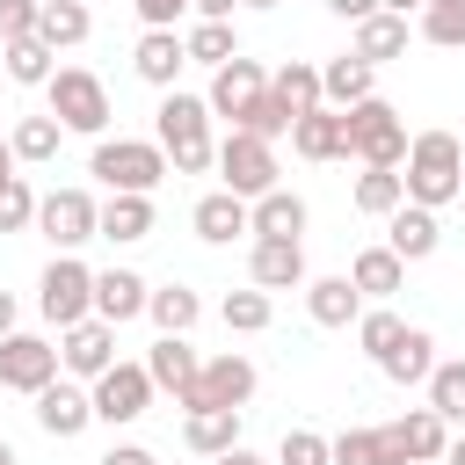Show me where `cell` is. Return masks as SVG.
Here are the masks:
<instances>
[{
	"label": "cell",
	"mask_w": 465,
	"mask_h": 465,
	"mask_svg": "<svg viewBox=\"0 0 465 465\" xmlns=\"http://www.w3.org/2000/svg\"><path fill=\"white\" fill-rule=\"evenodd\" d=\"M182 15H189V0H138V22L145 29H174Z\"/></svg>",
	"instance_id": "cell-46"
},
{
	"label": "cell",
	"mask_w": 465,
	"mask_h": 465,
	"mask_svg": "<svg viewBox=\"0 0 465 465\" xmlns=\"http://www.w3.org/2000/svg\"><path fill=\"white\" fill-rule=\"evenodd\" d=\"M298 291H305L312 327H356V312H363V291H356L349 276H305Z\"/></svg>",
	"instance_id": "cell-19"
},
{
	"label": "cell",
	"mask_w": 465,
	"mask_h": 465,
	"mask_svg": "<svg viewBox=\"0 0 465 465\" xmlns=\"http://www.w3.org/2000/svg\"><path fill=\"white\" fill-rule=\"evenodd\" d=\"M276 465H327V436H320V429H283Z\"/></svg>",
	"instance_id": "cell-44"
},
{
	"label": "cell",
	"mask_w": 465,
	"mask_h": 465,
	"mask_svg": "<svg viewBox=\"0 0 465 465\" xmlns=\"http://www.w3.org/2000/svg\"><path fill=\"white\" fill-rule=\"evenodd\" d=\"M421 385H429V407H436L443 421H465V356L436 363V371H429Z\"/></svg>",
	"instance_id": "cell-38"
},
{
	"label": "cell",
	"mask_w": 465,
	"mask_h": 465,
	"mask_svg": "<svg viewBox=\"0 0 465 465\" xmlns=\"http://www.w3.org/2000/svg\"><path fill=\"white\" fill-rule=\"evenodd\" d=\"M36 305H44L51 327L87 320V312H94V269H87L80 254H51V269L36 276Z\"/></svg>",
	"instance_id": "cell-7"
},
{
	"label": "cell",
	"mask_w": 465,
	"mask_h": 465,
	"mask_svg": "<svg viewBox=\"0 0 465 465\" xmlns=\"http://www.w3.org/2000/svg\"><path fill=\"white\" fill-rule=\"evenodd\" d=\"M145 232H153V196L109 189V203L94 211V240H116V247H131V240H145Z\"/></svg>",
	"instance_id": "cell-21"
},
{
	"label": "cell",
	"mask_w": 465,
	"mask_h": 465,
	"mask_svg": "<svg viewBox=\"0 0 465 465\" xmlns=\"http://www.w3.org/2000/svg\"><path fill=\"white\" fill-rule=\"evenodd\" d=\"M291 153L298 160H349V124H341V109H305L298 124H291Z\"/></svg>",
	"instance_id": "cell-14"
},
{
	"label": "cell",
	"mask_w": 465,
	"mask_h": 465,
	"mask_svg": "<svg viewBox=\"0 0 465 465\" xmlns=\"http://www.w3.org/2000/svg\"><path fill=\"white\" fill-rule=\"evenodd\" d=\"M29 225H36V189L22 174H7L0 182V232H29Z\"/></svg>",
	"instance_id": "cell-43"
},
{
	"label": "cell",
	"mask_w": 465,
	"mask_h": 465,
	"mask_svg": "<svg viewBox=\"0 0 465 465\" xmlns=\"http://www.w3.org/2000/svg\"><path fill=\"white\" fill-rule=\"evenodd\" d=\"M262 94H269V73H262L254 58H240V51H232L225 65H211V94H203V102H211V116H225L232 131L254 116V102H262Z\"/></svg>",
	"instance_id": "cell-8"
},
{
	"label": "cell",
	"mask_w": 465,
	"mask_h": 465,
	"mask_svg": "<svg viewBox=\"0 0 465 465\" xmlns=\"http://www.w3.org/2000/svg\"><path fill=\"white\" fill-rule=\"evenodd\" d=\"M196 371H203V356L189 349V334H160L153 349H145V378H153V392H189L196 385Z\"/></svg>",
	"instance_id": "cell-16"
},
{
	"label": "cell",
	"mask_w": 465,
	"mask_h": 465,
	"mask_svg": "<svg viewBox=\"0 0 465 465\" xmlns=\"http://www.w3.org/2000/svg\"><path fill=\"white\" fill-rule=\"evenodd\" d=\"M211 167L225 174V189L232 196H262V189H276V138H254V131H225L218 138V153H211Z\"/></svg>",
	"instance_id": "cell-6"
},
{
	"label": "cell",
	"mask_w": 465,
	"mask_h": 465,
	"mask_svg": "<svg viewBox=\"0 0 465 465\" xmlns=\"http://www.w3.org/2000/svg\"><path fill=\"white\" fill-rule=\"evenodd\" d=\"M211 465H269V458H254V450H247V443H232V450H218V458H211Z\"/></svg>",
	"instance_id": "cell-51"
},
{
	"label": "cell",
	"mask_w": 465,
	"mask_h": 465,
	"mask_svg": "<svg viewBox=\"0 0 465 465\" xmlns=\"http://www.w3.org/2000/svg\"><path fill=\"white\" fill-rule=\"evenodd\" d=\"M371 73H378V65H363L356 51L327 58V65H320V102H327V109H356V102L371 94Z\"/></svg>",
	"instance_id": "cell-26"
},
{
	"label": "cell",
	"mask_w": 465,
	"mask_h": 465,
	"mask_svg": "<svg viewBox=\"0 0 465 465\" xmlns=\"http://www.w3.org/2000/svg\"><path fill=\"white\" fill-rule=\"evenodd\" d=\"M458 203H465V189H458Z\"/></svg>",
	"instance_id": "cell-58"
},
{
	"label": "cell",
	"mask_w": 465,
	"mask_h": 465,
	"mask_svg": "<svg viewBox=\"0 0 465 465\" xmlns=\"http://www.w3.org/2000/svg\"><path fill=\"white\" fill-rule=\"evenodd\" d=\"M0 334H15V291H0Z\"/></svg>",
	"instance_id": "cell-53"
},
{
	"label": "cell",
	"mask_w": 465,
	"mask_h": 465,
	"mask_svg": "<svg viewBox=\"0 0 465 465\" xmlns=\"http://www.w3.org/2000/svg\"><path fill=\"white\" fill-rule=\"evenodd\" d=\"M7 174H15V145L0 138V182H7Z\"/></svg>",
	"instance_id": "cell-55"
},
{
	"label": "cell",
	"mask_w": 465,
	"mask_h": 465,
	"mask_svg": "<svg viewBox=\"0 0 465 465\" xmlns=\"http://www.w3.org/2000/svg\"><path fill=\"white\" fill-rule=\"evenodd\" d=\"M378 443H385V465H414V458H407V429H400V421H385V429H378Z\"/></svg>",
	"instance_id": "cell-47"
},
{
	"label": "cell",
	"mask_w": 465,
	"mask_h": 465,
	"mask_svg": "<svg viewBox=\"0 0 465 465\" xmlns=\"http://www.w3.org/2000/svg\"><path fill=\"white\" fill-rule=\"evenodd\" d=\"M145 312H153L160 334H189V327L203 320V298H196L189 283H160V291H145Z\"/></svg>",
	"instance_id": "cell-30"
},
{
	"label": "cell",
	"mask_w": 465,
	"mask_h": 465,
	"mask_svg": "<svg viewBox=\"0 0 465 465\" xmlns=\"http://www.w3.org/2000/svg\"><path fill=\"white\" fill-rule=\"evenodd\" d=\"M36 421H44V436H58V443H73L87 421H94V400L80 392V385H65V378H51L44 392H36Z\"/></svg>",
	"instance_id": "cell-17"
},
{
	"label": "cell",
	"mask_w": 465,
	"mask_h": 465,
	"mask_svg": "<svg viewBox=\"0 0 465 465\" xmlns=\"http://www.w3.org/2000/svg\"><path fill=\"white\" fill-rule=\"evenodd\" d=\"M58 138H65V124H58V116H22V124L7 131V145H15V160H29V167H44V160H58Z\"/></svg>",
	"instance_id": "cell-34"
},
{
	"label": "cell",
	"mask_w": 465,
	"mask_h": 465,
	"mask_svg": "<svg viewBox=\"0 0 465 465\" xmlns=\"http://www.w3.org/2000/svg\"><path fill=\"white\" fill-rule=\"evenodd\" d=\"M269 94L291 109V124L305 116V109H320V65H305V58H291V65H276L269 73Z\"/></svg>",
	"instance_id": "cell-32"
},
{
	"label": "cell",
	"mask_w": 465,
	"mask_h": 465,
	"mask_svg": "<svg viewBox=\"0 0 465 465\" xmlns=\"http://www.w3.org/2000/svg\"><path fill=\"white\" fill-rule=\"evenodd\" d=\"M247 7H276V0H247Z\"/></svg>",
	"instance_id": "cell-57"
},
{
	"label": "cell",
	"mask_w": 465,
	"mask_h": 465,
	"mask_svg": "<svg viewBox=\"0 0 465 465\" xmlns=\"http://www.w3.org/2000/svg\"><path fill=\"white\" fill-rule=\"evenodd\" d=\"M189 7H196V22H232L240 0H189Z\"/></svg>",
	"instance_id": "cell-49"
},
{
	"label": "cell",
	"mask_w": 465,
	"mask_h": 465,
	"mask_svg": "<svg viewBox=\"0 0 465 465\" xmlns=\"http://www.w3.org/2000/svg\"><path fill=\"white\" fill-rule=\"evenodd\" d=\"M400 51H407V15L371 7V15L356 22V58H363V65H385V58H400Z\"/></svg>",
	"instance_id": "cell-27"
},
{
	"label": "cell",
	"mask_w": 465,
	"mask_h": 465,
	"mask_svg": "<svg viewBox=\"0 0 465 465\" xmlns=\"http://www.w3.org/2000/svg\"><path fill=\"white\" fill-rule=\"evenodd\" d=\"M87 174L102 182V189H131V196H153L174 167H167V153H160V138H102L94 145V160H87Z\"/></svg>",
	"instance_id": "cell-3"
},
{
	"label": "cell",
	"mask_w": 465,
	"mask_h": 465,
	"mask_svg": "<svg viewBox=\"0 0 465 465\" xmlns=\"http://www.w3.org/2000/svg\"><path fill=\"white\" fill-rule=\"evenodd\" d=\"M0 51H7V80H15V87H44V80L58 73V65H51L58 51H51L44 36H15V44H0Z\"/></svg>",
	"instance_id": "cell-33"
},
{
	"label": "cell",
	"mask_w": 465,
	"mask_h": 465,
	"mask_svg": "<svg viewBox=\"0 0 465 465\" xmlns=\"http://www.w3.org/2000/svg\"><path fill=\"white\" fill-rule=\"evenodd\" d=\"M0 465H22V458H15V443H0Z\"/></svg>",
	"instance_id": "cell-56"
},
{
	"label": "cell",
	"mask_w": 465,
	"mask_h": 465,
	"mask_svg": "<svg viewBox=\"0 0 465 465\" xmlns=\"http://www.w3.org/2000/svg\"><path fill=\"white\" fill-rule=\"evenodd\" d=\"M378 371H385L392 385H421V378L436 371V341H429L421 327H407V334H400V341H392V349L378 356Z\"/></svg>",
	"instance_id": "cell-28"
},
{
	"label": "cell",
	"mask_w": 465,
	"mask_h": 465,
	"mask_svg": "<svg viewBox=\"0 0 465 465\" xmlns=\"http://www.w3.org/2000/svg\"><path fill=\"white\" fill-rule=\"evenodd\" d=\"M145 276L138 269H94V320H109V327H124V320H138L145 312Z\"/></svg>",
	"instance_id": "cell-18"
},
{
	"label": "cell",
	"mask_w": 465,
	"mask_h": 465,
	"mask_svg": "<svg viewBox=\"0 0 465 465\" xmlns=\"http://www.w3.org/2000/svg\"><path fill=\"white\" fill-rule=\"evenodd\" d=\"M94 196L87 189H51V196H36V225H44V240L58 247V254H73V247H87L94 240Z\"/></svg>",
	"instance_id": "cell-10"
},
{
	"label": "cell",
	"mask_w": 465,
	"mask_h": 465,
	"mask_svg": "<svg viewBox=\"0 0 465 465\" xmlns=\"http://www.w3.org/2000/svg\"><path fill=\"white\" fill-rule=\"evenodd\" d=\"M218 320H225L232 334H262V327L276 320V305H269V291L254 283V291H225V298H218Z\"/></svg>",
	"instance_id": "cell-37"
},
{
	"label": "cell",
	"mask_w": 465,
	"mask_h": 465,
	"mask_svg": "<svg viewBox=\"0 0 465 465\" xmlns=\"http://www.w3.org/2000/svg\"><path fill=\"white\" fill-rule=\"evenodd\" d=\"M189 225H196V240L225 247V240H240V232H247V196H232V189H211V196H196Z\"/></svg>",
	"instance_id": "cell-23"
},
{
	"label": "cell",
	"mask_w": 465,
	"mask_h": 465,
	"mask_svg": "<svg viewBox=\"0 0 465 465\" xmlns=\"http://www.w3.org/2000/svg\"><path fill=\"white\" fill-rule=\"evenodd\" d=\"M349 283H356L363 298H392V291L407 283V262H400L392 247H363V254L349 262Z\"/></svg>",
	"instance_id": "cell-29"
},
{
	"label": "cell",
	"mask_w": 465,
	"mask_h": 465,
	"mask_svg": "<svg viewBox=\"0 0 465 465\" xmlns=\"http://www.w3.org/2000/svg\"><path fill=\"white\" fill-rule=\"evenodd\" d=\"M378 7H385V15H421L429 0H378Z\"/></svg>",
	"instance_id": "cell-52"
},
{
	"label": "cell",
	"mask_w": 465,
	"mask_h": 465,
	"mask_svg": "<svg viewBox=\"0 0 465 465\" xmlns=\"http://www.w3.org/2000/svg\"><path fill=\"white\" fill-rule=\"evenodd\" d=\"M341 124H349V153H356L363 167H400V160H407V124H400L392 102L363 94L356 109H341Z\"/></svg>",
	"instance_id": "cell-5"
},
{
	"label": "cell",
	"mask_w": 465,
	"mask_h": 465,
	"mask_svg": "<svg viewBox=\"0 0 465 465\" xmlns=\"http://www.w3.org/2000/svg\"><path fill=\"white\" fill-rule=\"evenodd\" d=\"M436 465H465V436H450V443H443V458H436Z\"/></svg>",
	"instance_id": "cell-54"
},
{
	"label": "cell",
	"mask_w": 465,
	"mask_h": 465,
	"mask_svg": "<svg viewBox=\"0 0 465 465\" xmlns=\"http://www.w3.org/2000/svg\"><path fill=\"white\" fill-rule=\"evenodd\" d=\"M327 465H385L378 429H341V436H327Z\"/></svg>",
	"instance_id": "cell-41"
},
{
	"label": "cell",
	"mask_w": 465,
	"mask_h": 465,
	"mask_svg": "<svg viewBox=\"0 0 465 465\" xmlns=\"http://www.w3.org/2000/svg\"><path fill=\"white\" fill-rule=\"evenodd\" d=\"M153 131H160V153H167V167L174 174H203L211 167V102L203 94H182V87H167L160 94V116H153Z\"/></svg>",
	"instance_id": "cell-2"
},
{
	"label": "cell",
	"mask_w": 465,
	"mask_h": 465,
	"mask_svg": "<svg viewBox=\"0 0 465 465\" xmlns=\"http://www.w3.org/2000/svg\"><path fill=\"white\" fill-rule=\"evenodd\" d=\"M87 400H94V421H109V429L116 421H138L153 407V378H145V363H109Z\"/></svg>",
	"instance_id": "cell-11"
},
{
	"label": "cell",
	"mask_w": 465,
	"mask_h": 465,
	"mask_svg": "<svg viewBox=\"0 0 465 465\" xmlns=\"http://www.w3.org/2000/svg\"><path fill=\"white\" fill-rule=\"evenodd\" d=\"M65 341H58V371H73V378H102L109 363H116V327L109 320H73V327H58Z\"/></svg>",
	"instance_id": "cell-13"
},
{
	"label": "cell",
	"mask_w": 465,
	"mask_h": 465,
	"mask_svg": "<svg viewBox=\"0 0 465 465\" xmlns=\"http://www.w3.org/2000/svg\"><path fill=\"white\" fill-rule=\"evenodd\" d=\"M400 203H407L400 167H363V174H356V211H363V218H385V211H400Z\"/></svg>",
	"instance_id": "cell-35"
},
{
	"label": "cell",
	"mask_w": 465,
	"mask_h": 465,
	"mask_svg": "<svg viewBox=\"0 0 465 465\" xmlns=\"http://www.w3.org/2000/svg\"><path fill=\"white\" fill-rule=\"evenodd\" d=\"M182 51H189L196 65H225L240 44H232V22H196V29L182 36Z\"/></svg>",
	"instance_id": "cell-40"
},
{
	"label": "cell",
	"mask_w": 465,
	"mask_h": 465,
	"mask_svg": "<svg viewBox=\"0 0 465 465\" xmlns=\"http://www.w3.org/2000/svg\"><path fill=\"white\" fill-rule=\"evenodd\" d=\"M182 443H189L196 458L232 450V443H240V407H189V414H182Z\"/></svg>",
	"instance_id": "cell-25"
},
{
	"label": "cell",
	"mask_w": 465,
	"mask_h": 465,
	"mask_svg": "<svg viewBox=\"0 0 465 465\" xmlns=\"http://www.w3.org/2000/svg\"><path fill=\"white\" fill-rule=\"evenodd\" d=\"M400 334H407V320H400L392 305H371V312H356V341H363L371 356H385V349H392Z\"/></svg>",
	"instance_id": "cell-42"
},
{
	"label": "cell",
	"mask_w": 465,
	"mask_h": 465,
	"mask_svg": "<svg viewBox=\"0 0 465 465\" xmlns=\"http://www.w3.org/2000/svg\"><path fill=\"white\" fill-rule=\"evenodd\" d=\"M58 378V349L44 341V334H0V385L7 392H44Z\"/></svg>",
	"instance_id": "cell-12"
},
{
	"label": "cell",
	"mask_w": 465,
	"mask_h": 465,
	"mask_svg": "<svg viewBox=\"0 0 465 465\" xmlns=\"http://www.w3.org/2000/svg\"><path fill=\"white\" fill-rule=\"evenodd\" d=\"M247 232H254V240H298V232H305V196L262 189V196L247 203Z\"/></svg>",
	"instance_id": "cell-22"
},
{
	"label": "cell",
	"mask_w": 465,
	"mask_h": 465,
	"mask_svg": "<svg viewBox=\"0 0 465 465\" xmlns=\"http://www.w3.org/2000/svg\"><path fill=\"white\" fill-rule=\"evenodd\" d=\"M36 7H44V0H0V44L36 36Z\"/></svg>",
	"instance_id": "cell-45"
},
{
	"label": "cell",
	"mask_w": 465,
	"mask_h": 465,
	"mask_svg": "<svg viewBox=\"0 0 465 465\" xmlns=\"http://www.w3.org/2000/svg\"><path fill=\"white\" fill-rule=\"evenodd\" d=\"M421 36L443 51H465V0H429L421 7Z\"/></svg>",
	"instance_id": "cell-39"
},
{
	"label": "cell",
	"mask_w": 465,
	"mask_h": 465,
	"mask_svg": "<svg viewBox=\"0 0 465 465\" xmlns=\"http://www.w3.org/2000/svg\"><path fill=\"white\" fill-rule=\"evenodd\" d=\"M436 240H443V225H436L429 203H400V211H385V247H392L400 262H429Z\"/></svg>",
	"instance_id": "cell-15"
},
{
	"label": "cell",
	"mask_w": 465,
	"mask_h": 465,
	"mask_svg": "<svg viewBox=\"0 0 465 465\" xmlns=\"http://www.w3.org/2000/svg\"><path fill=\"white\" fill-rule=\"evenodd\" d=\"M182 65H189V51H182V36H174V29H145V36H138V51H131V73H138L145 87H160V94L174 87V73H182Z\"/></svg>",
	"instance_id": "cell-20"
},
{
	"label": "cell",
	"mask_w": 465,
	"mask_h": 465,
	"mask_svg": "<svg viewBox=\"0 0 465 465\" xmlns=\"http://www.w3.org/2000/svg\"><path fill=\"white\" fill-rule=\"evenodd\" d=\"M102 465H160V458H153V450H145V443H116V450H109V458H102Z\"/></svg>",
	"instance_id": "cell-48"
},
{
	"label": "cell",
	"mask_w": 465,
	"mask_h": 465,
	"mask_svg": "<svg viewBox=\"0 0 465 465\" xmlns=\"http://www.w3.org/2000/svg\"><path fill=\"white\" fill-rule=\"evenodd\" d=\"M87 0H44L36 7V36L51 44V51H73V44H87Z\"/></svg>",
	"instance_id": "cell-31"
},
{
	"label": "cell",
	"mask_w": 465,
	"mask_h": 465,
	"mask_svg": "<svg viewBox=\"0 0 465 465\" xmlns=\"http://www.w3.org/2000/svg\"><path fill=\"white\" fill-rule=\"evenodd\" d=\"M247 276H254L262 291H298V283H305V247H298V240H254Z\"/></svg>",
	"instance_id": "cell-24"
},
{
	"label": "cell",
	"mask_w": 465,
	"mask_h": 465,
	"mask_svg": "<svg viewBox=\"0 0 465 465\" xmlns=\"http://www.w3.org/2000/svg\"><path fill=\"white\" fill-rule=\"evenodd\" d=\"M327 7H334V15H341V22H363V15H371V7H378V0H327Z\"/></svg>",
	"instance_id": "cell-50"
},
{
	"label": "cell",
	"mask_w": 465,
	"mask_h": 465,
	"mask_svg": "<svg viewBox=\"0 0 465 465\" xmlns=\"http://www.w3.org/2000/svg\"><path fill=\"white\" fill-rule=\"evenodd\" d=\"M44 94H51V116H58L65 131H80V138H102V131H109V87H102L87 65H58V73L44 80Z\"/></svg>",
	"instance_id": "cell-4"
},
{
	"label": "cell",
	"mask_w": 465,
	"mask_h": 465,
	"mask_svg": "<svg viewBox=\"0 0 465 465\" xmlns=\"http://www.w3.org/2000/svg\"><path fill=\"white\" fill-rule=\"evenodd\" d=\"M254 385H262V378H254V363H247L240 349H225V356H211V363L196 371V385L182 392V414H189V407H247V400H254Z\"/></svg>",
	"instance_id": "cell-9"
},
{
	"label": "cell",
	"mask_w": 465,
	"mask_h": 465,
	"mask_svg": "<svg viewBox=\"0 0 465 465\" xmlns=\"http://www.w3.org/2000/svg\"><path fill=\"white\" fill-rule=\"evenodd\" d=\"M400 167H407V174H400V182H407V203L443 211V203H458V189H465V145H458L450 131H414Z\"/></svg>",
	"instance_id": "cell-1"
},
{
	"label": "cell",
	"mask_w": 465,
	"mask_h": 465,
	"mask_svg": "<svg viewBox=\"0 0 465 465\" xmlns=\"http://www.w3.org/2000/svg\"><path fill=\"white\" fill-rule=\"evenodd\" d=\"M400 429H407V458H414V465H436V458H443V443H450V421H443L436 407L400 414Z\"/></svg>",
	"instance_id": "cell-36"
}]
</instances>
